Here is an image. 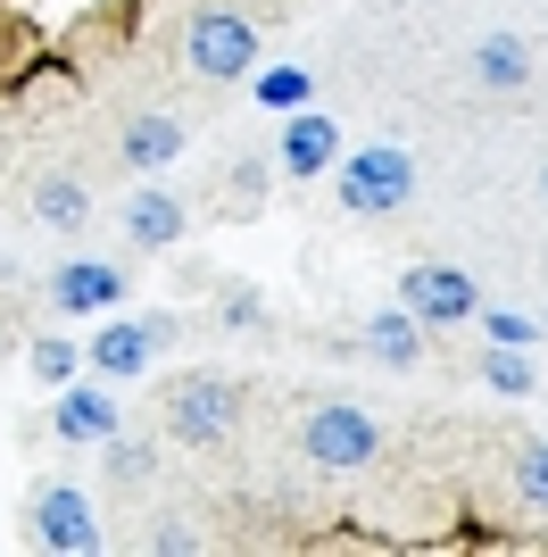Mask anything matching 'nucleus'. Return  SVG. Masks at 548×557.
Returning a JSON list of instances; mask_svg holds the SVG:
<instances>
[{
  "label": "nucleus",
  "instance_id": "nucleus-1",
  "mask_svg": "<svg viewBox=\"0 0 548 557\" xmlns=\"http://www.w3.org/2000/svg\"><path fill=\"white\" fill-rule=\"evenodd\" d=\"M241 417H250V383L216 367H191L159 392V433L175 449H233L241 442Z\"/></svg>",
  "mask_w": 548,
  "mask_h": 557
},
{
  "label": "nucleus",
  "instance_id": "nucleus-2",
  "mask_svg": "<svg viewBox=\"0 0 548 557\" xmlns=\"http://www.w3.org/2000/svg\"><path fill=\"white\" fill-rule=\"evenodd\" d=\"M166 59H175L191 84H241L258 67V25L233 9V0H191L175 25H166Z\"/></svg>",
  "mask_w": 548,
  "mask_h": 557
},
{
  "label": "nucleus",
  "instance_id": "nucleus-3",
  "mask_svg": "<svg viewBox=\"0 0 548 557\" xmlns=\"http://www.w3.org/2000/svg\"><path fill=\"white\" fill-rule=\"evenodd\" d=\"M291 449L316 474H365V466L383 458V424L365 417L358 399H308L291 417Z\"/></svg>",
  "mask_w": 548,
  "mask_h": 557
},
{
  "label": "nucleus",
  "instance_id": "nucleus-4",
  "mask_svg": "<svg viewBox=\"0 0 548 557\" xmlns=\"http://www.w3.org/2000/svg\"><path fill=\"white\" fill-rule=\"evenodd\" d=\"M25 541H34V549H50V557H91L109 533H100L91 491H75V483H34V491H25Z\"/></svg>",
  "mask_w": 548,
  "mask_h": 557
},
{
  "label": "nucleus",
  "instance_id": "nucleus-5",
  "mask_svg": "<svg viewBox=\"0 0 548 557\" xmlns=\"http://www.w3.org/2000/svg\"><path fill=\"white\" fill-rule=\"evenodd\" d=\"M349 216H390L415 200V159L399 141H365L358 159H341V191H333Z\"/></svg>",
  "mask_w": 548,
  "mask_h": 557
},
{
  "label": "nucleus",
  "instance_id": "nucleus-6",
  "mask_svg": "<svg viewBox=\"0 0 548 557\" xmlns=\"http://www.w3.org/2000/svg\"><path fill=\"white\" fill-rule=\"evenodd\" d=\"M175 333H183V325L166 317V308H141V317H116V325H100V333H91V367L125 383V374L159 367V349L175 342Z\"/></svg>",
  "mask_w": 548,
  "mask_h": 557
},
{
  "label": "nucleus",
  "instance_id": "nucleus-7",
  "mask_svg": "<svg viewBox=\"0 0 548 557\" xmlns=\"http://www.w3.org/2000/svg\"><path fill=\"white\" fill-rule=\"evenodd\" d=\"M399 308L415 325H465L474 317V275L465 267H440V258H415L399 275Z\"/></svg>",
  "mask_w": 548,
  "mask_h": 557
},
{
  "label": "nucleus",
  "instance_id": "nucleus-8",
  "mask_svg": "<svg viewBox=\"0 0 548 557\" xmlns=\"http://www.w3.org/2000/svg\"><path fill=\"white\" fill-rule=\"evenodd\" d=\"M25 216L50 233H84L91 225V184L75 175L67 159H42V166H25Z\"/></svg>",
  "mask_w": 548,
  "mask_h": 557
},
{
  "label": "nucleus",
  "instance_id": "nucleus-9",
  "mask_svg": "<svg viewBox=\"0 0 548 557\" xmlns=\"http://www.w3.org/2000/svg\"><path fill=\"white\" fill-rule=\"evenodd\" d=\"M116 225H125V242H134V250H175L183 233H191V209H183V191L141 184V191H125Z\"/></svg>",
  "mask_w": 548,
  "mask_h": 557
},
{
  "label": "nucleus",
  "instance_id": "nucleus-10",
  "mask_svg": "<svg viewBox=\"0 0 548 557\" xmlns=\"http://www.w3.org/2000/svg\"><path fill=\"white\" fill-rule=\"evenodd\" d=\"M183 150V125L166 109H125L116 116V166L125 175H150V166H166Z\"/></svg>",
  "mask_w": 548,
  "mask_h": 557
},
{
  "label": "nucleus",
  "instance_id": "nucleus-11",
  "mask_svg": "<svg viewBox=\"0 0 548 557\" xmlns=\"http://www.w3.org/2000/svg\"><path fill=\"white\" fill-rule=\"evenodd\" d=\"M42 300L59 308V317H84V308H116V300H125V275H116V267H100V258H67V267H50Z\"/></svg>",
  "mask_w": 548,
  "mask_h": 557
},
{
  "label": "nucleus",
  "instance_id": "nucleus-12",
  "mask_svg": "<svg viewBox=\"0 0 548 557\" xmlns=\"http://www.w3.org/2000/svg\"><path fill=\"white\" fill-rule=\"evenodd\" d=\"M465 84H474V92H524L532 84V42L524 34H482V42L465 50Z\"/></svg>",
  "mask_w": 548,
  "mask_h": 557
},
{
  "label": "nucleus",
  "instance_id": "nucleus-13",
  "mask_svg": "<svg viewBox=\"0 0 548 557\" xmlns=\"http://www.w3.org/2000/svg\"><path fill=\"white\" fill-rule=\"evenodd\" d=\"M100 483H109L116 499H141V491L159 483V442H141V433H116V442L100 449Z\"/></svg>",
  "mask_w": 548,
  "mask_h": 557
},
{
  "label": "nucleus",
  "instance_id": "nucleus-14",
  "mask_svg": "<svg viewBox=\"0 0 548 557\" xmlns=\"http://www.w3.org/2000/svg\"><path fill=\"white\" fill-rule=\"evenodd\" d=\"M365 349H374L383 367H424V333H415L408 308H383V317H365Z\"/></svg>",
  "mask_w": 548,
  "mask_h": 557
},
{
  "label": "nucleus",
  "instance_id": "nucleus-15",
  "mask_svg": "<svg viewBox=\"0 0 548 557\" xmlns=\"http://www.w3.org/2000/svg\"><path fill=\"white\" fill-rule=\"evenodd\" d=\"M507 483H515V499H524V508L548 516V433H532V442L507 449Z\"/></svg>",
  "mask_w": 548,
  "mask_h": 557
},
{
  "label": "nucleus",
  "instance_id": "nucleus-16",
  "mask_svg": "<svg viewBox=\"0 0 548 557\" xmlns=\"http://www.w3.org/2000/svg\"><path fill=\"white\" fill-rule=\"evenodd\" d=\"M141 549H159V557H200L208 549V533H191V516H175V508H166V516H141Z\"/></svg>",
  "mask_w": 548,
  "mask_h": 557
},
{
  "label": "nucleus",
  "instance_id": "nucleus-17",
  "mask_svg": "<svg viewBox=\"0 0 548 557\" xmlns=\"http://www.w3.org/2000/svg\"><path fill=\"white\" fill-rule=\"evenodd\" d=\"M283 159H291L299 175H308V166H324V159H333V125H324V116H299L291 141H283Z\"/></svg>",
  "mask_w": 548,
  "mask_h": 557
},
{
  "label": "nucleus",
  "instance_id": "nucleus-18",
  "mask_svg": "<svg viewBox=\"0 0 548 557\" xmlns=\"http://www.w3.org/2000/svg\"><path fill=\"white\" fill-rule=\"evenodd\" d=\"M258 184H266V166H258V159L233 166V216H250V209H258Z\"/></svg>",
  "mask_w": 548,
  "mask_h": 557
},
{
  "label": "nucleus",
  "instance_id": "nucleus-19",
  "mask_svg": "<svg viewBox=\"0 0 548 557\" xmlns=\"http://www.w3.org/2000/svg\"><path fill=\"white\" fill-rule=\"evenodd\" d=\"M67 367H75V349H67V342H42V349H34V374H42V383H59Z\"/></svg>",
  "mask_w": 548,
  "mask_h": 557
},
{
  "label": "nucleus",
  "instance_id": "nucleus-20",
  "mask_svg": "<svg viewBox=\"0 0 548 557\" xmlns=\"http://www.w3.org/2000/svg\"><path fill=\"white\" fill-rule=\"evenodd\" d=\"M490 383H499V392H524L532 374H524V367H515V358H490Z\"/></svg>",
  "mask_w": 548,
  "mask_h": 557
},
{
  "label": "nucleus",
  "instance_id": "nucleus-21",
  "mask_svg": "<svg viewBox=\"0 0 548 557\" xmlns=\"http://www.w3.org/2000/svg\"><path fill=\"white\" fill-rule=\"evenodd\" d=\"M540 209H548V166H540Z\"/></svg>",
  "mask_w": 548,
  "mask_h": 557
}]
</instances>
